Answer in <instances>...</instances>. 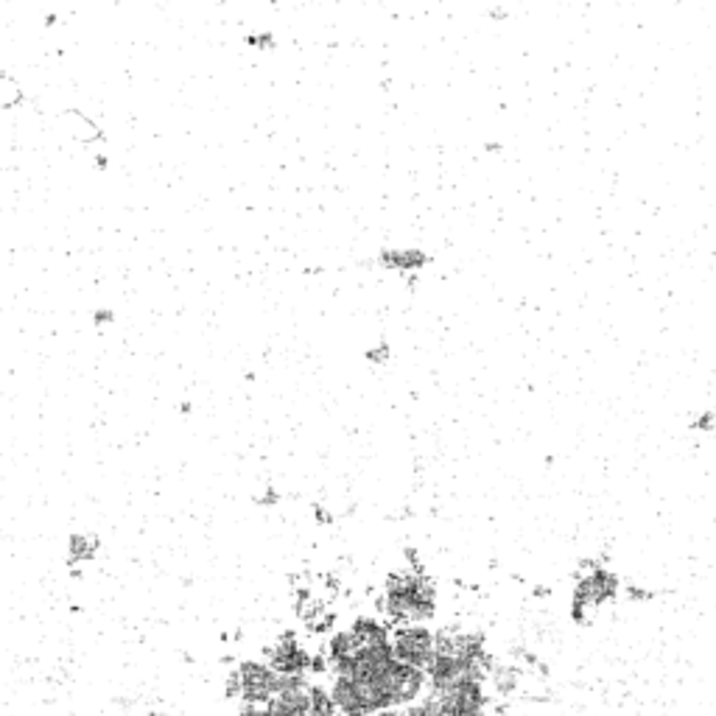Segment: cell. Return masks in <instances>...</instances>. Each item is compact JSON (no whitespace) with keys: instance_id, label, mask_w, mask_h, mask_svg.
Segmentation results:
<instances>
[{"instance_id":"6da1fadb","label":"cell","mask_w":716,"mask_h":716,"mask_svg":"<svg viewBox=\"0 0 716 716\" xmlns=\"http://www.w3.org/2000/svg\"><path fill=\"white\" fill-rule=\"evenodd\" d=\"M383 613L395 627L423 624V621L434 618L437 590H434L431 579L417 568L392 573L386 582V590H383Z\"/></svg>"},{"instance_id":"7a4b0ae2","label":"cell","mask_w":716,"mask_h":716,"mask_svg":"<svg viewBox=\"0 0 716 716\" xmlns=\"http://www.w3.org/2000/svg\"><path fill=\"white\" fill-rule=\"evenodd\" d=\"M286 677H280L269 663L263 660H244L235 666V671L227 680V694L238 699L241 705H263L269 702L280 688Z\"/></svg>"},{"instance_id":"3957f363","label":"cell","mask_w":716,"mask_h":716,"mask_svg":"<svg viewBox=\"0 0 716 716\" xmlns=\"http://www.w3.org/2000/svg\"><path fill=\"white\" fill-rule=\"evenodd\" d=\"M389 641H392V655L397 663L420 668V671L428 668V663L434 657V643H437V635L428 627H423V624L395 627Z\"/></svg>"},{"instance_id":"277c9868","label":"cell","mask_w":716,"mask_h":716,"mask_svg":"<svg viewBox=\"0 0 716 716\" xmlns=\"http://www.w3.org/2000/svg\"><path fill=\"white\" fill-rule=\"evenodd\" d=\"M487 680H462L445 691L431 694L437 716H484L487 708Z\"/></svg>"},{"instance_id":"5b68a950","label":"cell","mask_w":716,"mask_h":716,"mask_svg":"<svg viewBox=\"0 0 716 716\" xmlns=\"http://www.w3.org/2000/svg\"><path fill=\"white\" fill-rule=\"evenodd\" d=\"M311 680L286 677L283 688L263 705H238V716H308Z\"/></svg>"},{"instance_id":"8992f818","label":"cell","mask_w":716,"mask_h":716,"mask_svg":"<svg viewBox=\"0 0 716 716\" xmlns=\"http://www.w3.org/2000/svg\"><path fill=\"white\" fill-rule=\"evenodd\" d=\"M266 663L280 677H302V680L314 677V655H308V649L294 635H283L266 652Z\"/></svg>"},{"instance_id":"52a82bcc","label":"cell","mask_w":716,"mask_h":716,"mask_svg":"<svg viewBox=\"0 0 716 716\" xmlns=\"http://www.w3.org/2000/svg\"><path fill=\"white\" fill-rule=\"evenodd\" d=\"M615 590H618L615 573H610V571H604V568H593L585 579H579V585H576V590H573V607H571L573 618L582 621V618H585V610H593V607H599L601 601L613 599Z\"/></svg>"},{"instance_id":"ba28073f","label":"cell","mask_w":716,"mask_h":716,"mask_svg":"<svg viewBox=\"0 0 716 716\" xmlns=\"http://www.w3.org/2000/svg\"><path fill=\"white\" fill-rule=\"evenodd\" d=\"M308 716H339L336 702L330 696V691L322 682H311L308 691Z\"/></svg>"},{"instance_id":"9c48e42d","label":"cell","mask_w":716,"mask_h":716,"mask_svg":"<svg viewBox=\"0 0 716 716\" xmlns=\"http://www.w3.org/2000/svg\"><path fill=\"white\" fill-rule=\"evenodd\" d=\"M383 261L389 263V266H395V269H417V266H423L425 263V255L423 252H417V249H386L383 252Z\"/></svg>"}]
</instances>
